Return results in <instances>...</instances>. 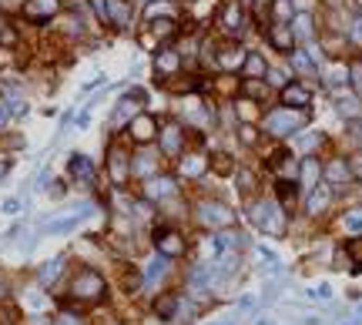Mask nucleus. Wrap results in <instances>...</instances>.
<instances>
[{
    "instance_id": "nucleus-1",
    "label": "nucleus",
    "mask_w": 362,
    "mask_h": 325,
    "mask_svg": "<svg viewBox=\"0 0 362 325\" xmlns=\"http://www.w3.org/2000/svg\"><path fill=\"white\" fill-rule=\"evenodd\" d=\"M305 121L308 115L305 111H295V108H286V104H279V108H272L262 121V128L268 134H275V138H286V134H295L305 128Z\"/></svg>"
},
{
    "instance_id": "nucleus-2",
    "label": "nucleus",
    "mask_w": 362,
    "mask_h": 325,
    "mask_svg": "<svg viewBox=\"0 0 362 325\" xmlns=\"http://www.w3.org/2000/svg\"><path fill=\"white\" fill-rule=\"evenodd\" d=\"M104 278L97 275L94 268H84V272H77L74 282H71V299L77 302H101L104 299Z\"/></svg>"
},
{
    "instance_id": "nucleus-3",
    "label": "nucleus",
    "mask_w": 362,
    "mask_h": 325,
    "mask_svg": "<svg viewBox=\"0 0 362 325\" xmlns=\"http://www.w3.org/2000/svg\"><path fill=\"white\" fill-rule=\"evenodd\" d=\"M252 222L258 225V231H268V235H282L286 231V211L279 201H258L252 208Z\"/></svg>"
},
{
    "instance_id": "nucleus-4",
    "label": "nucleus",
    "mask_w": 362,
    "mask_h": 325,
    "mask_svg": "<svg viewBox=\"0 0 362 325\" xmlns=\"http://www.w3.org/2000/svg\"><path fill=\"white\" fill-rule=\"evenodd\" d=\"M198 222H201L205 228H229L231 222H235V211H231L225 201H218V198H205V201L198 205Z\"/></svg>"
},
{
    "instance_id": "nucleus-5",
    "label": "nucleus",
    "mask_w": 362,
    "mask_h": 325,
    "mask_svg": "<svg viewBox=\"0 0 362 325\" xmlns=\"http://www.w3.org/2000/svg\"><path fill=\"white\" fill-rule=\"evenodd\" d=\"M158 121H154L148 111H138V115L128 121V138H131L134 144H151L154 138H158Z\"/></svg>"
},
{
    "instance_id": "nucleus-6",
    "label": "nucleus",
    "mask_w": 362,
    "mask_h": 325,
    "mask_svg": "<svg viewBox=\"0 0 362 325\" xmlns=\"http://www.w3.org/2000/svg\"><path fill=\"white\" fill-rule=\"evenodd\" d=\"M218 27H222V34H229V38H238V34L245 31V7H242L238 0H231V3H222V10H218Z\"/></svg>"
},
{
    "instance_id": "nucleus-7",
    "label": "nucleus",
    "mask_w": 362,
    "mask_h": 325,
    "mask_svg": "<svg viewBox=\"0 0 362 325\" xmlns=\"http://www.w3.org/2000/svg\"><path fill=\"white\" fill-rule=\"evenodd\" d=\"M265 40L282 54V58H288V54L295 51V44H299L295 34H292V24H279V20H272L265 27Z\"/></svg>"
},
{
    "instance_id": "nucleus-8",
    "label": "nucleus",
    "mask_w": 362,
    "mask_h": 325,
    "mask_svg": "<svg viewBox=\"0 0 362 325\" xmlns=\"http://www.w3.org/2000/svg\"><path fill=\"white\" fill-rule=\"evenodd\" d=\"M211 54H215V64H218L222 71H242V64H245V54H248V51L242 47V44L222 40V44H218Z\"/></svg>"
},
{
    "instance_id": "nucleus-9",
    "label": "nucleus",
    "mask_w": 362,
    "mask_h": 325,
    "mask_svg": "<svg viewBox=\"0 0 362 325\" xmlns=\"http://www.w3.org/2000/svg\"><path fill=\"white\" fill-rule=\"evenodd\" d=\"M174 192H178V178L174 174H151V178H145V198L148 201H165Z\"/></svg>"
},
{
    "instance_id": "nucleus-10",
    "label": "nucleus",
    "mask_w": 362,
    "mask_h": 325,
    "mask_svg": "<svg viewBox=\"0 0 362 325\" xmlns=\"http://www.w3.org/2000/svg\"><path fill=\"white\" fill-rule=\"evenodd\" d=\"M282 104L295 108V111H308L312 108V88L302 84V81H288L286 88H282Z\"/></svg>"
},
{
    "instance_id": "nucleus-11",
    "label": "nucleus",
    "mask_w": 362,
    "mask_h": 325,
    "mask_svg": "<svg viewBox=\"0 0 362 325\" xmlns=\"http://www.w3.org/2000/svg\"><path fill=\"white\" fill-rule=\"evenodd\" d=\"M108 174H111L115 185H124L128 174H131V154L121 144H111V151H108Z\"/></svg>"
},
{
    "instance_id": "nucleus-12",
    "label": "nucleus",
    "mask_w": 362,
    "mask_h": 325,
    "mask_svg": "<svg viewBox=\"0 0 362 325\" xmlns=\"http://www.w3.org/2000/svg\"><path fill=\"white\" fill-rule=\"evenodd\" d=\"M181 51L174 47V44H165L158 54H154V71H158V77H172L181 71Z\"/></svg>"
},
{
    "instance_id": "nucleus-13",
    "label": "nucleus",
    "mask_w": 362,
    "mask_h": 325,
    "mask_svg": "<svg viewBox=\"0 0 362 325\" xmlns=\"http://www.w3.org/2000/svg\"><path fill=\"white\" fill-rule=\"evenodd\" d=\"M158 141H161V151L168 154V158H178V154L185 151V131H181V124H165V128H158Z\"/></svg>"
},
{
    "instance_id": "nucleus-14",
    "label": "nucleus",
    "mask_w": 362,
    "mask_h": 325,
    "mask_svg": "<svg viewBox=\"0 0 362 325\" xmlns=\"http://www.w3.org/2000/svg\"><path fill=\"white\" fill-rule=\"evenodd\" d=\"M154 249H158L161 258H178V255L185 251V238H181V231L165 228V231L154 235Z\"/></svg>"
},
{
    "instance_id": "nucleus-15",
    "label": "nucleus",
    "mask_w": 362,
    "mask_h": 325,
    "mask_svg": "<svg viewBox=\"0 0 362 325\" xmlns=\"http://www.w3.org/2000/svg\"><path fill=\"white\" fill-rule=\"evenodd\" d=\"M24 17L27 20H54L60 14V0H24Z\"/></svg>"
},
{
    "instance_id": "nucleus-16",
    "label": "nucleus",
    "mask_w": 362,
    "mask_h": 325,
    "mask_svg": "<svg viewBox=\"0 0 362 325\" xmlns=\"http://www.w3.org/2000/svg\"><path fill=\"white\" fill-rule=\"evenodd\" d=\"M67 174L74 178L77 185H91L97 168H94V161H91L88 154H71V158H67Z\"/></svg>"
},
{
    "instance_id": "nucleus-17",
    "label": "nucleus",
    "mask_w": 362,
    "mask_h": 325,
    "mask_svg": "<svg viewBox=\"0 0 362 325\" xmlns=\"http://www.w3.org/2000/svg\"><path fill=\"white\" fill-rule=\"evenodd\" d=\"M208 172V158L205 154H178V178H201V174Z\"/></svg>"
},
{
    "instance_id": "nucleus-18",
    "label": "nucleus",
    "mask_w": 362,
    "mask_h": 325,
    "mask_svg": "<svg viewBox=\"0 0 362 325\" xmlns=\"http://www.w3.org/2000/svg\"><path fill=\"white\" fill-rule=\"evenodd\" d=\"M329 205H332V185H329V181H325V185H312V188H308L305 211H308V215H322Z\"/></svg>"
},
{
    "instance_id": "nucleus-19",
    "label": "nucleus",
    "mask_w": 362,
    "mask_h": 325,
    "mask_svg": "<svg viewBox=\"0 0 362 325\" xmlns=\"http://www.w3.org/2000/svg\"><path fill=\"white\" fill-rule=\"evenodd\" d=\"M322 174H325V181H329V185H339V188H343V185H349V181H352L349 158H332V161L322 168Z\"/></svg>"
},
{
    "instance_id": "nucleus-20",
    "label": "nucleus",
    "mask_w": 362,
    "mask_h": 325,
    "mask_svg": "<svg viewBox=\"0 0 362 325\" xmlns=\"http://www.w3.org/2000/svg\"><path fill=\"white\" fill-rule=\"evenodd\" d=\"M108 24L117 31L131 27V3L128 0H108Z\"/></svg>"
},
{
    "instance_id": "nucleus-21",
    "label": "nucleus",
    "mask_w": 362,
    "mask_h": 325,
    "mask_svg": "<svg viewBox=\"0 0 362 325\" xmlns=\"http://www.w3.org/2000/svg\"><path fill=\"white\" fill-rule=\"evenodd\" d=\"M288 24H292V34H295V40H308V44H312V38H315V24H312V14H308V10H299V14L288 20Z\"/></svg>"
},
{
    "instance_id": "nucleus-22",
    "label": "nucleus",
    "mask_w": 362,
    "mask_h": 325,
    "mask_svg": "<svg viewBox=\"0 0 362 325\" xmlns=\"http://www.w3.org/2000/svg\"><path fill=\"white\" fill-rule=\"evenodd\" d=\"M288 64H292V71H299L302 77H312L315 71H319L315 60H312V51H299V47L288 54Z\"/></svg>"
},
{
    "instance_id": "nucleus-23",
    "label": "nucleus",
    "mask_w": 362,
    "mask_h": 325,
    "mask_svg": "<svg viewBox=\"0 0 362 325\" xmlns=\"http://www.w3.org/2000/svg\"><path fill=\"white\" fill-rule=\"evenodd\" d=\"M272 165H275V172L282 174V178H292V181H299V165L302 161H295L288 151H279L275 158H272Z\"/></svg>"
},
{
    "instance_id": "nucleus-24",
    "label": "nucleus",
    "mask_w": 362,
    "mask_h": 325,
    "mask_svg": "<svg viewBox=\"0 0 362 325\" xmlns=\"http://www.w3.org/2000/svg\"><path fill=\"white\" fill-rule=\"evenodd\" d=\"M319 174H322V165H319L315 158H305L302 165H299V185H302V188L319 185Z\"/></svg>"
},
{
    "instance_id": "nucleus-25",
    "label": "nucleus",
    "mask_w": 362,
    "mask_h": 325,
    "mask_svg": "<svg viewBox=\"0 0 362 325\" xmlns=\"http://www.w3.org/2000/svg\"><path fill=\"white\" fill-rule=\"evenodd\" d=\"M154 315L158 319H174L178 315V292H165L154 299Z\"/></svg>"
},
{
    "instance_id": "nucleus-26",
    "label": "nucleus",
    "mask_w": 362,
    "mask_h": 325,
    "mask_svg": "<svg viewBox=\"0 0 362 325\" xmlns=\"http://www.w3.org/2000/svg\"><path fill=\"white\" fill-rule=\"evenodd\" d=\"M242 97H248V101H265L268 97V88H265V77H245L242 81Z\"/></svg>"
},
{
    "instance_id": "nucleus-27",
    "label": "nucleus",
    "mask_w": 362,
    "mask_h": 325,
    "mask_svg": "<svg viewBox=\"0 0 362 325\" xmlns=\"http://www.w3.org/2000/svg\"><path fill=\"white\" fill-rule=\"evenodd\" d=\"M265 71H268L265 58H262L258 51H248L245 64H242V74H245V77H265Z\"/></svg>"
},
{
    "instance_id": "nucleus-28",
    "label": "nucleus",
    "mask_w": 362,
    "mask_h": 325,
    "mask_svg": "<svg viewBox=\"0 0 362 325\" xmlns=\"http://www.w3.org/2000/svg\"><path fill=\"white\" fill-rule=\"evenodd\" d=\"M154 168H158V158L148 151H141V154H134V161H131V172L134 174H141V178H151Z\"/></svg>"
},
{
    "instance_id": "nucleus-29",
    "label": "nucleus",
    "mask_w": 362,
    "mask_h": 325,
    "mask_svg": "<svg viewBox=\"0 0 362 325\" xmlns=\"http://www.w3.org/2000/svg\"><path fill=\"white\" fill-rule=\"evenodd\" d=\"M295 185H299V181H292V178H279L275 194H279V205H282V208H292V205H295Z\"/></svg>"
},
{
    "instance_id": "nucleus-30",
    "label": "nucleus",
    "mask_w": 362,
    "mask_h": 325,
    "mask_svg": "<svg viewBox=\"0 0 362 325\" xmlns=\"http://www.w3.org/2000/svg\"><path fill=\"white\" fill-rule=\"evenodd\" d=\"M208 168H211L215 174H222V178H229V174L235 172V161H231L225 151H215V154L208 158Z\"/></svg>"
},
{
    "instance_id": "nucleus-31",
    "label": "nucleus",
    "mask_w": 362,
    "mask_h": 325,
    "mask_svg": "<svg viewBox=\"0 0 362 325\" xmlns=\"http://www.w3.org/2000/svg\"><path fill=\"white\" fill-rule=\"evenodd\" d=\"M319 144H322V134L319 131H295V148H299V151L312 154Z\"/></svg>"
},
{
    "instance_id": "nucleus-32",
    "label": "nucleus",
    "mask_w": 362,
    "mask_h": 325,
    "mask_svg": "<svg viewBox=\"0 0 362 325\" xmlns=\"http://www.w3.org/2000/svg\"><path fill=\"white\" fill-rule=\"evenodd\" d=\"M60 272H64V258H51L47 265L40 268V285L51 288V285H54V278H58Z\"/></svg>"
},
{
    "instance_id": "nucleus-33",
    "label": "nucleus",
    "mask_w": 362,
    "mask_h": 325,
    "mask_svg": "<svg viewBox=\"0 0 362 325\" xmlns=\"http://www.w3.org/2000/svg\"><path fill=\"white\" fill-rule=\"evenodd\" d=\"M84 215H88V211H77V215H71V218H58V222H51L44 231H54V235H60V231H71V228H77V225L84 222Z\"/></svg>"
},
{
    "instance_id": "nucleus-34",
    "label": "nucleus",
    "mask_w": 362,
    "mask_h": 325,
    "mask_svg": "<svg viewBox=\"0 0 362 325\" xmlns=\"http://www.w3.org/2000/svg\"><path fill=\"white\" fill-rule=\"evenodd\" d=\"M272 17L279 20V24H288V20L295 17V3L292 0H272Z\"/></svg>"
},
{
    "instance_id": "nucleus-35",
    "label": "nucleus",
    "mask_w": 362,
    "mask_h": 325,
    "mask_svg": "<svg viewBox=\"0 0 362 325\" xmlns=\"http://www.w3.org/2000/svg\"><path fill=\"white\" fill-rule=\"evenodd\" d=\"M145 17H148V20H154V17H174L172 0H154V3H148V10H145Z\"/></svg>"
},
{
    "instance_id": "nucleus-36",
    "label": "nucleus",
    "mask_w": 362,
    "mask_h": 325,
    "mask_svg": "<svg viewBox=\"0 0 362 325\" xmlns=\"http://www.w3.org/2000/svg\"><path fill=\"white\" fill-rule=\"evenodd\" d=\"M238 141H242L245 148H255V144H258V128H255V124H238Z\"/></svg>"
},
{
    "instance_id": "nucleus-37",
    "label": "nucleus",
    "mask_w": 362,
    "mask_h": 325,
    "mask_svg": "<svg viewBox=\"0 0 362 325\" xmlns=\"http://www.w3.org/2000/svg\"><path fill=\"white\" fill-rule=\"evenodd\" d=\"M356 104H359L356 97H343L336 108H339V115H343V117H349V121H352V117H359V108H356Z\"/></svg>"
},
{
    "instance_id": "nucleus-38",
    "label": "nucleus",
    "mask_w": 362,
    "mask_h": 325,
    "mask_svg": "<svg viewBox=\"0 0 362 325\" xmlns=\"http://www.w3.org/2000/svg\"><path fill=\"white\" fill-rule=\"evenodd\" d=\"M343 225H345V228H349V231H362V208H352V211H345Z\"/></svg>"
},
{
    "instance_id": "nucleus-39",
    "label": "nucleus",
    "mask_w": 362,
    "mask_h": 325,
    "mask_svg": "<svg viewBox=\"0 0 362 325\" xmlns=\"http://www.w3.org/2000/svg\"><path fill=\"white\" fill-rule=\"evenodd\" d=\"M349 84H356V88L362 91V58L349 60Z\"/></svg>"
},
{
    "instance_id": "nucleus-40",
    "label": "nucleus",
    "mask_w": 362,
    "mask_h": 325,
    "mask_svg": "<svg viewBox=\"0 0 362 325\" xmlns=\"http://www.w3.org/2000/svg\"><path fill=\"white\" fill-rule=\"evenodd\" d=\"M345 255H349L356 265H362V235H359V238H349V245H345Z\"/></svg>"
},
{
    "instance_id": "nucleus-41",
    "label": "nucleus",
    "mask_w": 362,
    "mask_h": 325,
    "mask_svg": "<svg viewBox=\"0 0 362 325\" xmlns=\"http://www.w3.org/2000/svg\"><path fill=\"white\" fill-rule=\"evenodd\" d=\"M252 188H255V178H252V172H248V168H242V172H238V192L252 194Z\"/></svg>"
},
{
    "instance_id": "nucleus-42",
    "label": "nucleus",
    "mask_w": 362,
    "mask_h": 325,
    "mask_svg": "<svg viewBox=\"0 0 362 325\" xmlns=\"http://www.w3.org/2000/svg\"><path fill=\"white\" fill-rule=\"evenodd\" d=\"M349 40H352V44H362V17L359 14L349 20Z\"/></svg>"
},
{
    "instance_id": "nucleus-43",
    "label": "nucleus",
    "mask_w": 362,
    "mask_h": 325,
    "mask_svg": "<svg viewBox=\"0 0 362 325\" xmlns=\"http://www.w3.org/2000/svg\"><path fill=\"white\" fill-rule=\"evenodd\" d=\"M265 81L272 84V88H286V84H288V77L282 74V71H275V67H268V71H265Z\"/></svg>"
},
{
    "instance_id": "nucleus-44",
    "label": "nucleus",
    "mask_w": 362,
    "mask_h": 325,
    "mask_svg": "<svg viewBox=\"0 0 362 325\" xmlns=\"http://www.w3.org/2000/svg\"><path fill=\"white\" fill-rule=\"evenodd\" d=\"M91 10L97 14V20L108 24V0H91Z\"/></svg>"
},
{
    "instance_id": "nucleus-45",
    "label": "nucleus",
    "mask_w": 362,
    "mask_h": 325,
    "mask_svg": "<svg viewBox=\"0 0 362 325\" xmlns=\"http://www.w3.org/2000/svg\"><path fill=\"white\" fill-rule=\"evenodd\" d=\"M349 168H352V178H362V151L349 158Z\"/></svg>"
},
{
    "instance_id": "nucleus-46",
    "label": "nucleus",
    "mask_w": 362,
    "mask_h": 325,
    "mask_svg": "<svg viewBox=\"0 0 362 325\" xmlns=\"http://www.w3.org/2000/svg\"><path fill=\"white\" fill-rule=\"evenodd\" d=\"M124 97H131L134 104H145V101H148V91H141V88H131V91H128Z\"/></svg>"
},
{
    "instance_id": "nucleus-47",
    "label": "nucleus",
    "mask_w": 362,
    "mask_h": 325,
    "mask_svg": "<svg viewBox=\"0 0 362 325\" xmlns=\"http://www.w3.org/2000/svg\"><path fill=\"white\" fill-rule=\"evenodd\" d=\"M10 117H14V108H10V104H0V128H7Z\"/></svg>"
},
{
    "instance_id": "nucleus-48",
    "label": "nucleus",
    "mask_w": 362,
    "mask_h": 325,
    "mask_svg": "<svg viewBox=\"0 0 362 325\" xmlns=\"http://www.w3.org/2000/svg\"><path fill=\"white\" fill-rule=\"evenodd\" d=\"M161 268H165V265H161V258H154L151 265H148V272H145V278H158V275H161Z\"/></svg>"
},
{
    "instance_id": "nucleus-49",
    "label": "nucleus",
    "mask_w": 362,
    "mask_h": 325,
    "mask_svg": "<svg viewBox=\"0 0 362 325\" xmlns=\"http://www.w3.org/2000/svg\"><path fill=\"white\" fill-rule=\"evenodd\" d=\"M17 208H20L17 198H7V201H3V211H7V215H17Z\"/></svg>"
},
{
    "instance_id": "nucleus-50",
    "label": "nucleus",
    "mask_w": 362,
    "mask_h": 325,
    "mask_svg": "<svg viewBox=\"0 0 362 325\" xmlns=\"http://www.w3.org/2000/svg\"><path fill=\"white\" fill-rule=\"evenodd\" d=\"M58 325H81V322H77L74 315H60V319H58Z\"/></svg>"
},
{
    "instance_id": "nucleus-51",
    "label": "nucleus",
    "mask_w": 362,
    "mask_h": 325,
    "mask_svg": "<svg viewBox=\"0 0 362 325\" xmlns=\"http://www.w3.org/2000/svg\"><path fill=\"white\" fill-rule=\"evenodd\" d=\"M7 174H10V161H0V181H3Z\"/></svg>"
},
{
    "instance_id": "nucleus-52",
    "label": "nucleus",
    "mask_w": 362,
    "mask_h": 325,
    "mask_svg": "<svg viewBox=\"0 0 362 325\" xmlns=\"http://www.w3.org/2000/svg\"><path fill=\"white\" fill-rule=\"evenodd\" d=\"M3 292H7V282H3V278H0V299H3Z\"/></svg>"
},
{
    "instance_id": "nucleus-53",
    "label": "nucleus",
    "mask_w": 362,
    "mask_h": 325,
    "mask_svg": "<svg viewBox=\"0 0 362 325\" xmlns=\"http://www.w3.org/2000/svg\"><path fill=\"white\" fill-rule=\"evenodd\" d=\"M255 325H265V322H255Z\"/></svg>"
}]
</instances>
